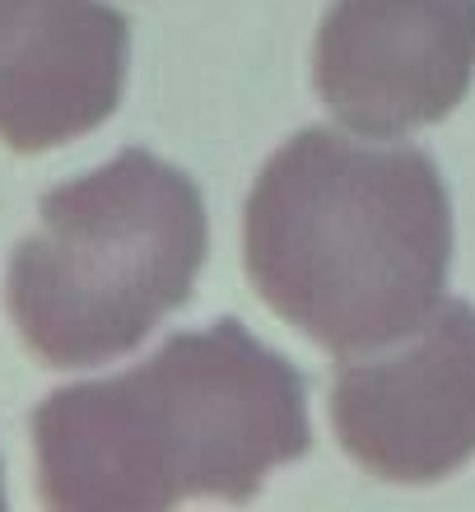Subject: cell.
<instances>
[{"instance_id":"obj_1","label":"cell","mask_w":475,"mask_h":512,"mask_svg":"<svg viewBox=\"0 0 475 512\" xmlns=\"http://www.w3.org/2000/svg\"><path fill=\"white\" fill-rule=\"evenodd\" d=\"M308 447V382L238 317L177 331L145 364L61 387L33 410L38 494L61 512L247 503Z\"/></svg>"},{"instance_id":"obj_2","label":"cell","mask_w":475,"mask_h":512,"mask_svg":"<svg viewBox=\"0 0 475 512\" xmlns=\"http://www.w3.org/2000/svg\"><path fill=\"white\" fill-rule=\"evenodd\" d=\"M247 275L285 322L336 359L410 336L443 303L452 201L410 145L299 131L247 196Z\"/></svg>"},{"instance_id":"obj_3","label":"cell","mask_w":475,"mask_h":512,"mask_svg":"<svg viewBox=\"0 0 475 512\" xmlns=\"http://www.w3.org/2000/svg\"><path fill=\"white\" fill-rule=\"evenodd\" d=\"M205 243L196 182L150 149H122L42 196L38 233L10 256L5 303L42 364H108L187 303Z\"/></svg>"},{"instance_id":"obj_4","label":"cell","mask_w":475,"mask_h":512,"mask_svg":"<svg viewBox=\"0 0 475 512\" xmlns=\"http://www.w3.org/2000/svg\"><path fill=\"white\" fill-rule=\"evenodd\" d=\"M340 447L368 475L429 485L475 457V308L443 298L382 350L340 359L331 391Z\"/></svg>"},{"instance_id":"obj_5","label":"cell","mask_w":475,"mask_h":512,"mask_svg":"<svg viewBox=\"0 0 475 512\" xmlns=\"http://www.w3.org/2000/svg\"><path fill=\"white\" fill-rule=\"evenodd\" d=\"M475 75V0H336L317 33V94L359 135L443 122Z\"/></svg>"},{"instance_id":"obj_6","label":"cell","mask_w":475,"mask_h":512,"mask_svg":"<svg viewBox=\"0 0 475 512\" xmlns=\"http://www.w3.org/2000/svg\"><path fill=\"white\" fill-rule=\"evenodd\" d=\"M131 24L103 0H0V140L42 154L122 103Z\"/></svg>"},{"instance_id":"obj_7","label":"cell","mask_w":475,"mask_h":512,"mask_svg":"<svg viewBox=\"0 0 475 512\" xmlns=\"http://www.w3.org/2000/svg\"><path fill=\"white\" fill-rule=\"evenodd\" d=\"M0 508H5V485H0Z\"/></svg>"}]
</instances>
